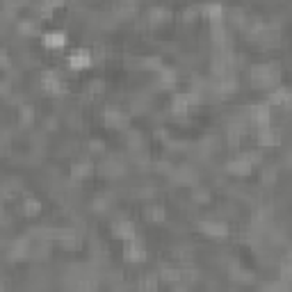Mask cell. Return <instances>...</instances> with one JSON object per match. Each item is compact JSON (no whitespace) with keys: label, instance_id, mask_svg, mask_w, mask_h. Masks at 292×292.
I'll return each instance as SVG.
<instances>
[{"label":"cell","instance_id":"4fadbf2b","mask_svg":"<svg viewBox=\"0 0 292 292\" xmlns=\"http://www.w3.org/2000/svg\"><path fill=\"white\" fill-rule=\"evenodd\" d=\"M187 110H190V98H187L185 91H182V94H173L171 112L176 114V117H180V114H187Z\"/></svg>","mask_w":292,"mask_h":292},{"label":"cell","instance_id":"f1b7e54d","mask_svg":"<svg viewBox=\"0 0 292 292\" xmlns=\"http://www.w3.org/2000/svg\"><path fill=\"white\" fill-rule=\"evenodd\" d=\"M162 276H164V278H169V281H176V278H182V274H180V272H176V269H164Z\"/></svg>","mask_w":292,"mask_h":292},{"label":"cell","instance_id":"f546056e","mask_svg":"<svg viewBox=\"0 0 292 292\" xmlns=\"http://www.w3.org/2000/svg\"><path fill=\"white\" fill-rule=\"evenodd\" d=\"M103 89H105V82H103V80H94V82L89 85V91H94V94H100Z\"/></svg>","mask_w":292,"mask_h":292},{"label":"cell","instance_id":"d4e9b609","mask_svg":"<svg viewBox=\"0 0 292 292\" xmlns=\"http://www.w3.org/2000/svg\"><path fill=\"white\" fill-rule=\"evenodd\" d=\"M18 32H23V34H36L39 25L36 23H18Z\"/></svg>","mask_w":292,"mask_h":292},{"label":"cell","instance_id":"e575fe53","mask_svg":"<svg viewBox=\"0 0 292 292\" xmlns=\"http://www.w3.org/2000/svg\"><path fill=\"white\" fill-rule=\"evenodd\" d=\"M48 3V7H59V5H64L66 0H46Z\"/></svg>","mask_w":292,"mask_h":292},{"label":"cell","instance_id":"5b68a950","mask_svg":"<svg viewBox=\"0 0 292 292\" xmlns=\"http://www.w3.org/2000/svg\"><path fill=\"white\" fill-rule=\"evenodd\" d=\"M68 66L73 68V71H82V68L91 66V53L89 50H73L71 55H68Z\"/></svg>","mask_w":292,"mask_h":292},{"label":"cell","instance_id":"52a82bcc","mask_svg":"<svg viewBox=\"0 0 292 292\" xmlns=\"http://www.w3.org/2000/svg\"><path fill=\"white\" fill-rule=\"evenodd\" d=\"M251 119H253V123L258 128L269 126V121H272V110H269V105L267 103L253 105V107H251Z\"/></svg>","mask_w":292,"mask_h":292},{"label":"cell","instance_id":"484cf974","mask_svg":"<svg viewBox=\"0 0 292 292\" xmlns=\"http://www.w3.org/2000/svg\"><path fill=\"white\" fill-rule=\"evenodd\" d=\"M149 214H151V219H153V222H164V217H167L164 208H151Z\"/></svg>","mask_w":292,"mask_h":292},{"label":"cell","instance_id":"ba28073f","mask_svg":"<svg viewBox=\"0 0 292 292\" xmlns=\"http://www.w3.org/2000/svg\"><path fill=\"white\" fill-rule=\"evenodd\" d=\"M251 169H253V164H251L244 155H240L237 160H231V162L226 164V171L233 173V176H249Z\"/></svg>","mask_w":292,"mask_h":292},{"label":"cell","instance_id":"277c9868","mask_svg":"<svg viewBox=\"0 0 292 292\" xmlns=\"http://www.w3.org/2000/svg\"><path fill=\"white\" fill-rule=\"evenodd\" d=\"M103 119H105V123H107L110 128H117V130H123L126 123H128V117L119 107H107L105 114H103Z\"/></svg>","mask_w":292,"mask_h":292},{"label":"cell","instance_id":"603a6c76","mask_svg":"<svg viewBox=\"0 0 292 292\" xmlns=\"http://www.w3.org/2000/svg\"><path fill=\"white\" fill-rule=\"evenodd\" d=\"M141 66H144V68H153V71H160L164 64H162V59H160V57H146L144 62H141Z\"/></svg>","mask_w":292,"mask_h":292},{"label":"cell","instance_id":"d590c367","mask_svg":"<svg viewBox=\"0 0 292 292\" xmlns=\"http://www.w3.org/2000/svg\"><path fill=\"white\" fill-rule=\"evenodd\" d=\"M7 91H9V85H7V82H0V94H7Z\"/></svg>","mask_w":292,"mask_h":292},{"label":"cell","instance_id":"cb8c5ba5","mask_svg":"<svg viewBox=\"0 0 292 292\" xmlns=\"http://www.w3.org/2000/svg\"><path fill=\"white\" fill-rule=\"evenodd\" d=\"M105 173H107V176H121V173H123V164L107 162V164H105Z\"/></svg>","mask_w":292,"mask_h":292},{"label":"cell","instance_id":"9c48e42d","mask_svg":"<svg viewBox=\"0 0 292 292\" xmlns=\"http://www.w3.org/2000/svg\"><path fill=\"white\" fill-rule=\"evenodd\" d=\"M112 231H114V235H117V237H121L123 242H126V240H132V237H137L135 224H132V222H128V219H119V222L112 226Z\"/></svg>","mask_w":292,"mask_h":292},{"label":"cell","instance_id":"4dcf8cb0","mask_svg":"<svg viewBox=\"0 0 292 292\" xmlns=\"http://www.w3.org/2000/svg\"><path fill=\"white\" fill-rule=\"evenodd\" d=\"M9 66V57L5 50H0V68H7Z\"/></svg>","mask_w":292,"mask_h":292},{"label":"cell","instance_id":"1f68e13d","mask_svg":"<svg viewBox=\"0 0 292 292\" xmlns=\"http://www.w3.org/2000/svg\"><path fill=\"white\" fill-rule=\"evenodd\" d=\"M89 149L91 151H103V141H100V139H91L89 141Z\"/></svg>","mask_w":292,"mask_h":292},{"label":"cell","instance_id":"6da1fadb","mask_svg":"<svg viewBox=\"0 0 292 292\" xmlns=\"http://www.w3.org/2000/svg\"><path fill=\"white\" fill-rule=\"evenodd\" d=\"M278 78H281V73H278V68L272 66V64H256V66L251 68V85L260 87V89H272V87H276Z\"/></svg>","mask_w":292,"mask_h":292},{"label":"cell","instance_id":"e0dca14e","mask_svg":"<svg viewBox=\"0 0 292 292\" xmlns=\"http://www.w3.org/2000/svg\"><path fill=\"white\" fill-rule=\"evenodd\" d=\"M27 253H30V242H27V240H18V242H14L12 251H9V256H12L14 260H16V258H25Z\"/></svg>","mask_w":292,"mask_h":292},{"label":"cell","instance_id":"8d00e7d4","mask_svg":"<svg viewBox=\"0 0 292 292\" xmlns=\"http://www.w3.org/2000/svg\"><path fill=\"white\" fill-rule=\"evenodd\" d=\"M0 214H3V205H0Z\"/></svg>","mask_w":292,"mask_h":292},{"label":"cell","instance_id":"8fae6325","mask_svg":"<svg viewBox=\"0 0 292 292\" xmlns=\"http://www.w3.org/2000/svg\"><path fill=\"white\" fill-rule=\"evenodd\" d=\"M290 98H292V94L287 87H276V89L269 94L267 105H290Z\"/></svg>","mask_w":292,"mask_h":292},{"label":"cell","instance_id":"ffe728a7","mask_svg":"<svg viewBox=\"0 0 292 292\" xmlns=\"http://www.w3.org/2000/svg\"><path fill=\"white\" fill-rule=\"evenodd\" d=\"M23 212H25L27 217H34V214L41 212V203L36 199H25V203H23Z\"/></svg>","mask_w":292,"mask_h":292},{"label":"cell","instance_id":"836d02e7","mask_svg":"<svg viewBox=\"0 0 292 292\" xmlns=\"http://www.w3.org/2000/svg\"><path fill=\"white\" fill-rule=\"evenodd\" d=\"M139 285L141 287H155V281H153V278H149V281H146V278H141Z\"/></svg>","mask_w":292,"mask_h":292},{"label":"cell","instance_id":"44dd1931","mask_svg":"<svg viewBox=\"0 0 292 292\" xmlns=\"http://www.w3.org/2000/svg\"><path fill=\"white\" fill-rule=\"evenodd\" d=\"M212 39L219 41V44H224V41H226V30H224L222 23H212Z\"/></svg>","mask_w":292,"mask_h":292},{"label":"cell","instance_id":"2e32d148","mask_svg":"<svg viewBox=\"0 0 292 292\" xmlns=\"http://www.w3.org/2000/svg\"><path fill=\"white\" fill-rule=\"evenodd\" d=\"M203 14L210 18L212 23H222V18H224V7L219 3H210V5H205L203 7Z\"/></svg>","mask_w":292,"mask_h":292},{"label":"cell","instance_id":"d6a6232c","mask_svg":"<svg viewBox=\"0 0 292 292\" xmlns=\"http://www.w3.org/2000/svg\"><path fill=\"white\" fill-rule=\"evenodd\" d=\"M105 208H107V201H105V199H96L94 201V210H105Z\"/></svg>","mask_w":292,"mask_h":292},{"label":"cell","instance_id":"7a4b0ae2","mask_svg":"<svg viewBox=\"0 0 292 292\" xmlns=\"http://www.w3.org/2000/svg\"><path fill=\"white\" fill-rule=\"evenodd\" d=\"M199 228L208 237H214V240H222V237L228 235V226L224 222H219V219H208V222H201Z\"/></svg>","mask_w":292,"mask_h":292},{"label":"cell","instance_id":"9a60e30c","mask_svg":"<svg viewBox=\"0 0 292 292\" xmlns=\"http://www.w3.org/2000/svg\"><path fill=\"white\" fill-rule=\"evenodd\" d=\"M91 169H94V164H91L89 160H78V162L73 164V169H71V176H73V180H80V178L89 176V173H91Z\"/></svg>","mask_w":292,"mask_h":292},{"label":"cell","instance_id":"ac0fdd59","mask_svg":"<svg viewBox=\"0 0 292 292\" xmlns=\"http://www.w3.org/2000/svg\"><path fill=\"white\" fill-rule=\"evenodd\" d=\"M158 76H160V85H162V87H173V85H176V71H173V68L162 66L158 71Z\"/></svg>","mask_w":292,"mask_h":292},{"label":"cell","instance_id":"7402d4cb","mask_svg":"<svg viewBox=\"0 0 292 292\" xmlns=\"http://www.w3.org/2000/svg\"><path fill=\"white\" fill-rule=\"evenodd\" d=\"M192 199H194L196 203H208V201H210V192H208V190H201V187H196V190L192 192Z\"/></svg>","mask_w":292,"mask_h":292},{"label":"cell","instance_id":"4316f807","mask_svg":"<svg viewBox=\"0 0 292 292\" xmlns=\"http://www.w3.org/2000/svg\"><path fill=\"white\" fill-rule=\"evenodd\" d=\"M21 114H23V123H30L32 119H34V112H32L30 105H23V107H21Z\"/></svg>","mask_w":292,"mask_h":292},{"label":"cell","instance_id":"83f0119b","mask_svg":"<svg viewBox=\"0 0 292 292\" xmlns=\"http://www.w3.org/2000/svg\"><path fill=\"white\" fill-rule=\"evenodd\" d=\"M281 276H283V281H290V258H285L283 260V265H281Z\"/></svg>","mask_w":292,"mask_h":292},{"label":"cell","instance_id":"7c38bea8","mask_svg":"<svg viewBox=\"0 0 292 292\" xmlns=\"http://www.w3.org/2000/svg\"><path fill=\"white\" fill-rule=\"evenodd\" d=\"M258 141L260 146H276L281 141V137H278V132H274V128L265 126V128H258Z\"/></svg>","mask_w":292,"mask_h":292},{"label":"cell","instance_id":"8992f818","mask_svg":"<svg viewBox=\"0 0 292 292\" xmlns=\"http://www.w3.org/2000/svg\"><path fill=\"white\" fill-rule=\"evenodd\" d=\"M144 249H141V244L137 242V237H132V240H126V246H123V258L128 260V263H139V260H144Z\"/></svg>","mask_w":292,"mask_h":292},{"label":"cell","instance_id":"d6986e66","mask_svg":"<svg viewBox=\"0 0 292 292\" xmlns=\"http://www.w3.org/2000/svg\"><path fill=\"white\" fill-rule=\"evenodd\" d=\"M169 16H171V14H169V9H164V7H153V9L149 12L151 23H164Z\"/></svg>","mask_w":292,"mask_h":292},{"label":"cell","instance_id":"5bb4252c","mask_svg":"<svg viewBox=\"0 0 292 292\" xmlns=\"http://www.w3.org/2000/svg\"><path fill=\"white\" fill-rule=\"evenodd\" d=\"M173 180L180 182V185H196V180H199V176H196L194 169L190 167H182L176 171V176H173Z\"/></svg>","mask_w":292,"mask_h":292},{"label":"cell","instance_id":"30bf717a","mask_svg":"<svg viewBox=\"0 0 292 292\" xmlns=\"http://www.w3.org/2000/svg\"><path fill=\"white\" fill-rule=\"evenodd\" d=\"M41 44H44L46 48H62V46L66 44V34H64L62 30L46 32V34L41 36Z\"/></svg>","mask_w":292,"mask_h":292},{"label":"cell","instance_id":"3957f363","mask_svg":"<svg viewBox=\"0 0 292 292\" xmlns=\"http://www.w3.org/2000/svg\"><path fill=\"white\" fill-rule=\"evenodd\" d=\"M41 87H44V91H48V94H62V91H64L62 78H59L55 71H44V73H41Z\"/></svg>","mask_w":292,"mask_h":292}]
</instances>
